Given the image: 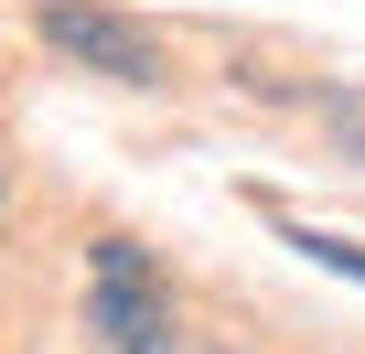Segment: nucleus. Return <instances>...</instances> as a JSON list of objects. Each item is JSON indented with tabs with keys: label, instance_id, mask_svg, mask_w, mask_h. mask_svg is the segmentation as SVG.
Segmentation results:
<instances>
[{
	"label": "nucleus",
	"instance_id": "obj_2",
	"mask_svg": "<svg viewBox=\"0 0 365 354\" xmlns=\"http://www.w3.org/2000/svg\"><path fill=\"white\" fill-rule=\"evenodd\" d=\"M33 33H43L65 65L108 76V86H161V76H172V65H161V43H150L129 11H108V0H43V11H33Z\"/></svg>",
	"mask_w": 365,
	"mask_h": 354
},
{
	"label": "nucleus",
	"instance_id": "obj_3",
	"mask_svg": "<svg viewBox=\"0 0 365 354\" xmlns=\"http://www.w3.org/2000/svg\"><path fill=\"white\" fill-rule=\"evenodd\" d=\"M333 118H344V150L365 161V108H333Z\"/></svg>",
	"mask_w": 365,
	"mask_h": 354
},
{
	"label": "nucleus",
	"instance_id": "obj_1",
	"mask_svg": "<svg viewBox=\"0 0 365 354\" xmlns=\"http://www.w3.org/2000/svg\"><path fill=\"white\" fill-rule=\"evenodd\" d=\"M86 333H97V354H172L182 343L172 290H161L140 236H97L86 247Z\"/></svg>",
	"mask_w": 365,
	"mask_h": 354
}]
</instances>
